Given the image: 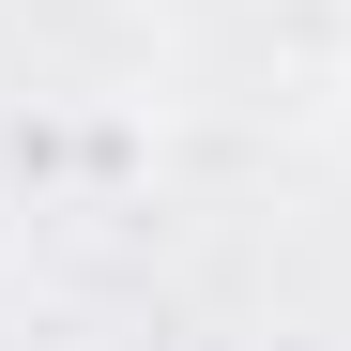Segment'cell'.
Segmentation results:
<instances>
[]
</instances>
